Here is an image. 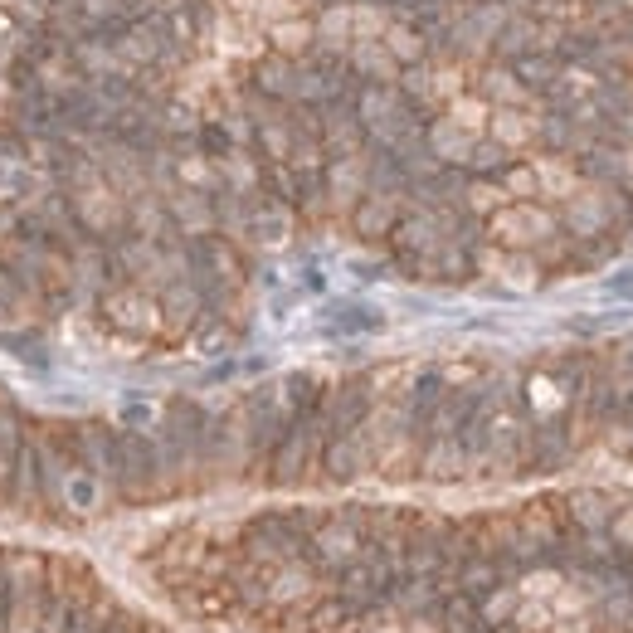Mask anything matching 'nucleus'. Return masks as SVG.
<instances>
[{
    "label": "nucleus",
    "instance_id": "1",
    "mask_svg": "<svg viewBox=\"0 0 633 633\" xmlns=\"http://www.w3.org/2000/svg\"><path fill=\"white\" fill-rule=\"evenodd\" d=\"M327 385L332 380H317V375H283V429H278V444L263 463V487H302L312 483V468H317V444H322V414H327Z\"/></svg>",
    "mask_w": 633,
    "mask_h": 633
},
{
    "label": "nucleus",
    "instance_id": "2",
    "mask_svg": "<svg viewBox=\"0 0 633 633\" xmlns=\"http://www.w3.org/2000/svg\"><path fill=\"white\" fill-rule=\"evenodd\" d=\"M64 580H69V609H64V629L59 633H98L108 609L117 604V595L98 580V570L83 556H64Z\"/></svg>",
    "mask_w": 633,
    "mask_h": 633
},
{
    "label": "nucleus",
    "instance_id": "3",
    "mask_svg": "<svg viewBox=\"0 0 633 633\" xmlns=\"http://www.w3.org/2000/svg\"><path fill=\"white\" fill-rule=\"evenodd\" d=\"M137 629H142V614H137L132 604H122V599H117V604L108 609V619H103V629H98V633H137Z\"/></svg>",
    "mask_w": 633,
    "mask_h": 633
},
{
    "label": "nucleus",
    "instance_id": "4",
    "mask_svg": "<svg viewBox=\"0 0 633 633\" xmlns=\"http://www.w3.org/2000/svg\"><path fill=\"white\" fill-rule=\"evenodd\" d=\"M5 351H10V356H25L30 366H44V361H49L44 346H35V336H5Z\"/></svg>",
    "mask_w": 633,
    "mask_h": 633
},
{
    "label": "nucleus",
    "instance_id": "5",
    "mask_svg": "<svg viewBox=\"0 0 633 633\" xmlns=\"http://www.w3.org/2000/svg\"><path fill=\"white\" fill-rule=\"evenodd\" d=\"M137 633H176V629H171L166 619H151V614H142V629H137Z\"/></svg>",
    "mask_w": 633,
    "mask_h": 633
},
{
    "label": "nucleus",
    "instance_id": "6",
    "mask_svg": "<svg viewBox=\"0 0 633 633\" xmlns=\"http://www.w3.org/2000/svg\"><path fill=\"white\" fill-rule=\"evenodd\" d=\"M0 551H5V546H0Z\"/></svg>",
    "mask_w": 633,
    "mask_h": 633
}]
</instances>
